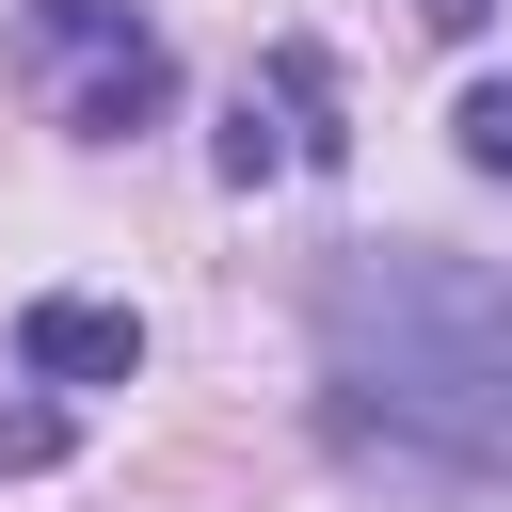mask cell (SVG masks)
I'll return each mask as SVG.
<instances>
[{
	"instance_id": "7",
	"label": "cell",
	"mask_w": 512,
	"mask_h": 512,
	"mask_svg": "<svg viewBox=\"0 0 512 512\" xmlns=\"http://www.w3.org/2000/svg\"><path fill=\"white\" fill-rule=\"evenodd\" d=\"M416 16H432V32H480V16H496V0H416Z\"/></svg>"
},
{
	"instance_id": "5",
	"label": "cell",
	"mask_w": 512,
	"mask_h": 512,
	"mask_svg": "<svg viewBox=\"0 0 512 512\" xmlns=\"http://www.w3.org/2000/svg\"><path fill=\"white\" fill-rule=\"evenodd\" d=\"M64 448H80V416H64V400H0V480H48Z\"/></svg>"
},
{
	"instance_id": "2",
	"label": "cell",
	"mask_w": 512,
	"mask_h": 512,
	"mask_svg": "<svg viewBox=\"0 0 512 512\" xmlns=\"http://www.w3.org/2000/svg\"><path fill=\"white\" fill-rule=\"evenodd\" d=\"M16 80L64 144H128V128L176 112V48L128 0H16Z\"/></svg>"
},
{
	"instance_id": "4",
	"label": "cell",
	"mask_w": 512,
	"mask_h": 512,
	"mask_svg": "<svg viewBox=\"0 0 512 512\" xmlns=\"http://www.w3.org/2000/svg\"><path fill=\"white\" fill-rule=\"evenodd\" d=\"M16 368H32V384H128V368H144V320L96 304V288H48V304L16 320Z\"/></svg>"
},
{
	"instance_id": "6",
	"label": "cell",
	"mask_w": 512,
	"mask_h": 512,
	"mask_svg": "<svg viewBox=\"0 0 512 512\" xmlns=\"http://www.w3.org/2000/svg\"><path fill=\"white\" fill-rule=\"evenodd\" d=\"M448 128H464V176H496V192H512V80H480Z\"/></svg>"
},
{
	"instance_id": "1",
	"label": "cell",
	"mask_w": 512,
	"mask_h": 512,
	"mask_svg": "<svg viewBox=\"0 0 512 512\" xmlns=\"http://www.w3.org/2000/svg\"><path fill=\"white\" fill-rule=\"evenodd\" d=\"M320 416L432 480H512V272L432 240H336L320 272Z\"/></svg>"
},
{
	"instance_id": "3",
	"label": "cell",
	"mask_w": 512,
	"mask_h": 512,
	"mask_svg": "<svg viewBox=\"0 0 512 512\" xmlns=\"http://www.w3.org/2000/svg\"><path fill=\"white\" fill-rule=\"evenodd\" d=\"M288 160H336V64L288 32L272 48V80H240V112H224V176L256 192V176H288Z\"/></svg>"
}]
</instances>
